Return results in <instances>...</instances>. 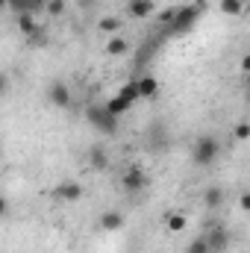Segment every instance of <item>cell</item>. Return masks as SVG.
Returning a JSON list of instances; mask_svg holds the SVG:
<instances>
[{"label":"cell","instance_id":"1","mask_svg":"<svg viewBox=\"0 0 250 253\" xmlns=\"http://www.w3.org/2000/svg\"><path fill=\"white\" fill-rule=\"evenodd\" d=\"M221 156V141L215 138V135H200L197 141H194V147H191V162L194 165H212L215 159Z\"/></svg>","mask_w":250,"mask_h":253},{"label":"cell","instance_id":"2","mask_svg":"<svg viewBox=\"0 0 250 253\" xmlns=\"http://www.w3.org/2000/svg\"><path fill=\"white\" fill-rule=\"evenodd\" d=\"M121 189H124L126 194H138V191L147 189V174H144V168H138V165L126 168L124 174H121Z\"/></svg>","mask_w":250,"mask_h":253},{"label":"cell","instance_id":"3","mask_svg":"<svg viewBox=\"0 0 250 253\" xmlns=\"http://www.w3.org/2000/svg\"><path fill=\"white\" fill-rule=\"evenodd\" d=\"M88 121L97 126V129H103V132H115V124H118V118L106 109V106H88Z\"/></svg>","mask_w":250,"mask_h":253},{"label":"cell","instance_id":"4","mask_svg":"<svg viewBox=\"0 0 250 253\" xmlns=\"http://www.w3.org/2000/svg\"><path fill=\"white\" fill-rule=\"evenodd\" d=\"M47 103H50L53 109H68V106H71V88L65 85L62 80H53V83L47 85Z\"/></svg>","mask_w":250,"mask_h":253},{"label":"cell","instance_id":"5","mask_svg":"<svg viewBox=\"0 0 250 253\" xmlns=\"http://www.w3.org/2000/svg\"><path fill=\"white\" fill-rule=\"evenodd\" d=\"M83 186L77 183V180H65V183H59L56 189H53V197L56 200H62V203H77V200H83Z\"/></svg>","mask_w":250,"mask_h":253},{"label":"cell","instance_id":"6","mask_svg":"<svg viewBox=\"0 0 250 253\" xmlns=\"http://www.w3.org/2000/svg\"><path fill=\"white\" fill-rule=\"evenodd\" d=\"M162 227H165L171 236H180V233H186L188 230V215L186 212H180V209H171V212L162 215Z\"/></svg>","mask_w":250,"mask_h":253},{"label":"cell","instance_id":"7","mask_svg":"<svg viewBox=\"0 0 250 253\" xmlns=\"http://www.w3.org/2000/svg\"><path fill=\"white\" fill-rule=\"evenodd\" d=\"M126 15L132 21H147L156 15V3L153 0H126Z\"/></svg>","mask_w":250,"mask_h":253},{"label":"cell","instance_id":"8","mask_svg":"<svg viewBox=\"0 0 250 253\" xmlns=\"http://www.w3.org/2000/svg\"><path fill=\"white\" fill-rule=\"evenodd\" d=\"M206 242H209L212 253H224L227 251V245H230V233H227L221 224H215V227L206 230Z\"/></svg>","mask_w":250,"mask_h":253},{"label":"cell","instance_id":"9","mask_svg":"<svg viewBox=\"0 0 250 253\" xmlns=\"http://www.w3.org/2000/svg\"><path fill=\"white\" fill-rule=\"evenodd\" d=\"M97 224H100V230H106V233H118V230H124V215H121L118 209H106V212L97 218Z\"/></svg>","mask_w":250,"mask_h":253},{"label":"cell","instance_id":"10","mask_svg":"<svg viewBox=\"0 0 250 253\" xmlns=\"http://www.w3.org/2000/svg\"><path fill=\"white\" fill-rule=\"evenodd\" d=\"M88 165H91L94 171H106V168H109V153H106L103 144H94V147L88 150Z\"/></svg>","mask_w":250,"mask_h":253},{"label":"cell","instance_id":"11","mask_svg":"<svg viewBox=\"0 0 250 253\" xmlns=\"http://www.w3.org/2000/svg\"><path fill=\"white\" fill-rule=\"evenodd\" d=\"M103 50H106L109 56H126V53H129V42H126L121 33H118V36H109L106 44H103Z\"/></svg>","mask_w":250,"mask_h":253},{"label":"cell","instance_id":"12","mask_svg":"<svg viewBox=\"0 0 250 253\" xmlns=\"http://www.w3.org/2000/svg\"><path fill=\"white\" fill-rule=\"evenodd\" d=\"M135 83H138V94H141V100H150V97H156V91H159V83H156V77H153V74H144V77H138Z\"/></svg>","mask_w":250,"mask_h":253},{"label":"cell","instance_id":"13","mask_svg":"<svg viewBox=\"0 0 250 253\" xmlns=\"http://www.w3.org/2000/svg\"><path fill=\"white\" fill-rule=\"evenodd\" d=\"M218 12L227 15V18H239L248 12V3L245 0H218Z\"/></svg>","mask_w":250,"mask_h":253},{"label":"cell","instance_id":"14","mask_svg":"<svg viewBox=\"0 0 250 253\" xmlns=\"http://www.w3.org/2000/svg\"><path fill=\"white\" fill-rule=\"evenodd\" d=\"M121 27H124V21H121L118 15H103V18L97 21V33H106V36H118Z\"/></svg>","mask_w":250,"mask_h":253},{"label":"cell","instance_id":"15","mask_svg":"<svg viewBox=\"0 0 250 253\" xmlns=\"http://www.w3.org/2000/svg\"><path fill=\"white\" fill-rule=\"evenodd\" d=\"M194 18H197V9H191V6H186V9H177V21L171 24V33H180V30L191 27V24H194Z\"/></svg>","mask_w":250,"mask_h":253},{"label":"cell","instance_id":"16","mask_svg":"<svg viewBox=\"0 0 250 253\" xmlns=\"http://www.w3.org/2000/svg\"><path fill=\"white\" fill-rule=\"evenodd\" d=\"M103 106H106V109H109V112H112V115L118 118V115H124V112L129 109V106H132V103L126 100L124 94H115V97H109V100H106Z\"/></svg>","mask_w":250,"mask_h":253},{"label":"cell","instance_id":"17","mask_svg":"<svg viewBox=\"0 0 250 253\" xmlns=\"http://www.w3.org/2000/svg\"><path fill=\"white\" fill-rule=\"evenodd\" d=\"M6 9H12L18 18H21V15H33V12H36L33 0H6Z\"/></svg>","mask_w":250,"mask_h":253},{"label":"cell","instance_id":"18","mask_svg":"<svg viewBox=\"0 0 250 253\" xmlns=\"http://www.w3.org/2000/svg\"><path fill=\"white\" fill-rule=\"evenodd\" d=\"M203 203H206V206H212V209H215V206H221V203H224V191L218 189V186L206 189V191H203Z\"/></svg>","mask_w":250,"mask_h":253},{"label":"cell","instance_id":"19","mask_svg":"<svg viewBox=\"0 0 250 253\" xmlns=\"http://www.w3.org/2000/svg\"><path fill=\"white\" fill-rule=\"evenodd\" d=\"M18 30H21L24 36H36V33H39V24H36L33 15H21V18H18Z\"/></svg>","mask_w":250,"mask_h":253},{"label":"cell","instance_id":"20","mask_svg":"<svg viewBox=\"0 0 250 253\" xmlns=\"http://www.w3.org/2000/svg\"><path fill=\"white\" fill-rule=\"evenodd\" d=\"M186 253H212V248H209L206 236H197V239H191V242H188Z\"/></svg>","mask_w":250,"mask_h":253},{"label":"cell","instance_id":"21","mask_svg":"<svg viewBox=\"0 0 250 253\" xmlns=\"http://www.w3.org/2000/svg\"><path fill=\"white\" fill-rule=\"evenodd\" d=\"M65 9H68V3H65V0H47V6H44V12H47L50 18H62Z\"/></svg>","mask_w":250,"mask_h":253},{"label":"cell","instance_id":"22","mask_svg":"<svg viewBox=\"0 0 250 253\" xmlns=\"http://www.w3.org/2000/svg\"><path fill=\"white\" fill-rule=\"evenodd\" d=\"M233 138H236V141H248L250 138V121H239V124L233 126Z\"/></svg>","mask_w":250,"mask_h":253},{"label":"cell","instance_id":"23","mask_svg":"<svg viewBox=\"0 0 250 253\" xmlns=\"http://www.w3.org/2000/svg\"><path fill=\"white\" fill-rule=\"evenodd\" d=\"M239 206H242V212H250V189H245L239 194Z\"/></svg>","mask_w":250,"mask_h":253},{"label":"cell","instance_id":"24","mask_svg":"<svg viewBox=\"0 0 250 253\" xmlns=\"http://www.w3.org/2000/svg\"><path fill=\"white\" fill-rule=\"evenodd\" d=\"M239 68H242V74H245V77H250V50L245 53V56H242V62H239Z\"/></svg>","mask_w":250,"mask_h":253},{"label":"cell","instance_id":"25","mask_svg":"<svg viewBox=\"0 0 250 253\" xmlns=\"http://www.w3.org/2000/svg\"><path fill=\"white\" fill-rule=\"evenodd\" d=\"M245 83H248V91H250V77H245Z\"/></svg>","mask_w":250,"mask_h":253},{"label":"cell","instance_id":"26","mask_svg":"<svg viewBox=\"0 0 250 253\" xmlns=\"http://www.w3.org/2000/svg\"><path fill=\"white\" fill-rule=\"evenodd\" d=\"M248 9H250V0H248Z\"/></svg>","mask_w":250,"mask_h":253},{"label":"cell","instance_id":"27","mask_svg":"<svg viewBox=\"0 0 250 253\" xmlns=\"http://www.w3.org/2000/svg\"><path fill=\"white\" fill-rule=\"evenodd\" d=\"M245 3H248V0H245Z\"/></svg>","mask_w":250,"mask_h":253}]
</instances>
